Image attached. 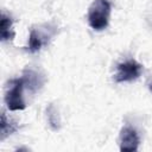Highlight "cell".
I'll return each mask as SVG.
<instances>
[{
  "mask_svg": "<svg viewBox=\"0 0 152 152\" xmlns=\"http://www.w3.org/2000/svg\"><path fill=\"white\" fill-rule=\"evenodd\" d=\"M112 12V5L108 0H94L88 8V23L95 31H103L108 24Z\"/></svg>",
  "mask_w": 152,
  "mask_h": 152,
  "instance_id": "1",
  "label": "cell"
},
{
  "mask_svg": "<svg viewBox=\"0 0 152 152\" xmlns=\"http://www.w3.org/2000/svg\"><path fill=\"white\" fill-rule=\"evenodd\" d=\"M25 88L24 80L21 77L13 78L8 82L5 93V103L10 110H23L26 104L23 96V90Z\"/></svg>",
  "mask_w": 152,
  "mask_h": 152,
  "instance_id": "2",
  "label": "cell"
},
{
  "mask_svg": "<svg viewBox=\"0 0 152 152\" xmlns=\"http://www.w3.org/2000/svg\"><path fill=\"white\" fill-rule=\"evenodd\" d=\"M142 72V65L134 59H127L116 65L114 81L118 83L135 81Z\"/></svg>",
  "mask_w": 152,
  "mask_h": 152,
  "instance_id": "3",
  "label": "cell"
},
{
  "mask_svg": "<svg viewBox=\"0 0 152 152\" xmlns=\"http://www.w3.org/2000/svg\"><path fill=\"white\" fill-rule=\"evenodd\" d=\"M139 135L131 126H124L120 131V150L121 151H137L139 147Z\"/></svg>",
  "mask_w": 152,
  "mask_h": 152,
  "instance_id": "4",
  "label": "cell"
},
{
  "mask_svg": "<svg viewBox=\"0 0 152 152\" xmlns=\"http://www.w3.org/2000/svg\"><path fill=\"white\" fill-rule=\"evenodd\" d=\"M52 33L45 32L43 28H31L27 43V50L30 52H38L44 45L48 44Z\"/></svg>",
  "mask_w": 152,
  "mask_h": 152,
  "instance_id": "5",
  "label": "cell"
},
{
  "mask_svg": "<svg viewBox=\"0 0 152 152\" xmlns=\"http://www.w3.org/2000/svg\"><path fill=\"white\" fill-rule=\"evenodd\" d=\"M21 78L24 80L25 87L31 93H36L44 84L43 75H40L37 70H33V69H25L24 72H23Z\"/></svg>",
  "mask_w": 152,
  "mask_h": 152,
  "instance_id": "6",
  "label": "cell"
},
{
  "mask_svg": "<svg viewBox=\"0 0 152 152\" xmlns=\"http://www.w3.org/2000/svg\"><path fill=\"white\" fill-rule=\"evenodd\" d=\"M0 34H1V40H11L14 37V31L12 28V19L7 17L5 13L1 14V23H0Z\"/></svg>",
  "mask_w": 152,
  "mask_h": 152,
  "instance_id": "7",
  "label": "cell"
},
{
  "mask_svg": "<svg viewBox=\"0 0 152 152\" xmlns=\"http://www.w3.org/2000/svg\"><path fill=\"white\" fill-rule=\"evenodd\" d=\"M19 129V126L17 125V122L7 119L6 114L2 113L1 115V140H4L7 135L17 132Z\"/></svg>",
  "mask_w": 152,
  "mask_h": 152,
  "instance_id": "8",
  "label": "cell"
},
{
  "mask_svg": "<svg viewBox=\"0 0 152 152\" xmlns=\"http://www.w3.org/2000/svg\"><path fill=\"white\" fill-rule=\"evenodd\" d=\"M46 116H48V122L50 125V127L53 129V131H57L61 126V120H59V116H58V113L56 110V108L53 107V104H50L48 108H46Z\"/></svg>",
  "mask_w": 152,
  "mask_h": 152,
  "instance_id": "9",
  "label": "cell"
},
{
  "mask_svg": "<svg viewBox=\"0 0 152 152\" xmlns=\"http://www.w3.org/2000/svg\"><path fill=\"white\" fill-rule=\"evenodd\" d=\"M148 89H150V91L152 93V82H151V83L148 84Z\"/></svg>",
  "mask_w": 152,
  "mask_h": 152,
  "instance_id": "10",
  "label": "cell"
}]
</instances>
